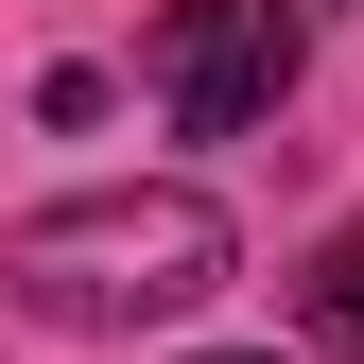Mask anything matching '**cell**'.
<instances>
[{
    "label": "cell",
    "instance_id": "6da1fadb",
    "mask_svg": "<svg viewBox=\"0 0 364 364\" xmlns=\"http://www.w3.org/2000/svg\"><path fill=\"white\" fill-rule=\"evenodd\" d=\"M0 278L53 330H173L191 295H225V208L208 191H70L0 243Z\"/></svg>",
    "mask_w": 364,
    "mask_h": 364
},
{
    "label": "cell",
    "instance_id": "7a4b0ae2",
    "mask_svg": "<svg viewBox=\"0 0 364 364\" xmlns=\"http://www.w3.org/2000/svg\"><path fill=\"white\" fill-rule=\"evenodd\" d=\"M278 87H295V0H173L156 18L173 139H243V122H278Z\"/></svg>",
    "mask_w": 364,
    "mask_h": 364
},
{
    "label": "cell",
    "instance_id": "3957f363",
    "mask_svg": "<svg viewBox=\"0 0 364 364\" xmlns=\"http://www.w3.org/2000/svg\"><path fill=\"white\" fill-rule=\"evenodd\" d=\"M295 312L330 347H364V225H330V243H312V278H295Z\"/></svg>",
    "mask_w": 364,
    "mask_h": 364
},
{
    "label": "cell",
    "instance_id": "277c9868",
    "mask_svg": "<svg viewBox=\"0 0 364 364\" xmlns=\"http://www.w3.org/2000/svg\"><path fill=\"white\" fill-rule=\"evenodd\" d=\"M208 364H278V347H208Z\"/></svg>",
    "mask_w": 364,
    "mask_h": 364
}]
</instances>
